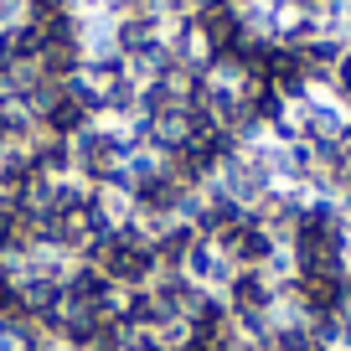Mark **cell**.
Masks as SVG:
<instances>
[{
	"label": "cell",
	"mask_w": 351,
	"mask_h": 351,
	"mask_svg": "<svg viewBox=\"0 0 351 351\" xmlns=\"http://www.w3.org/2000/svg\"><path fill=\"white\" fill-rule=\"evenodd\" d=\"M21 351H62V346H57V341H52V336H47V330H42V336H32V341H26Z\"/></svg>",
	"instance_id": "4"
},
{
	"label": "cell",
	"mask_w": 351,
	"mask_h": 351,
	"mask_svg": "<svg viewBox=\"0 0 351 351\" xmlns=\"http://www.w3.org/2000/svg\"><path fill=\"white\" fill-rule=\"evenodd\" d=\"M346 134H351V124H346Z\"/></svg>",
	"instance_id": "5"
},
{
	"label": "cell",
	"mask_w": 351,
	"mask_h": 351,
	"mask_svg": "<svg viewBox=\"0 0 351 351\" xmlns=\"http://www.w3.org/2000/svg\"><path fill=\"white\" fill-rule=\"evenodd\" d=\"M119 305H124V289L114 285L109 274H99L93 263H83L77 258L73 269H67V279H62V310H83V315H119Z\"/></svg>",
	"instance_id": "1"
},
{
	"label": "cell",
	"mask_w": 351,
	"mask_h": 351,
	"mask_svg": "<svg viewBox=\"0 0 351 351\" xmlns=\"http://www.w3.org/2000/svg\"><path fill=\"white\" fill-rule=\"evenodd\" d=\"M222 300H228L232 320H253V315H269V310H274V285H269L263 269H238V274L228 279V289H222Z\"/></svg>",
	"instance_id": "2"
},
{
	"label": "cell",
	"mask_w": 351,
	"mask_h": 351,
	"mask_svg": "<svg viewBox=\"0 0 351 351\" xmlns=\"http://www.w3.org/2000/svg\"><path fill=\"white\" fill-rule=\"evenodd\" d=\"M181 274L197 279V285L212 289V295H222V289H228V279L238 274V269H232V258H228V253H222L212 238H197V248H191L186 263H181Z\"/></svg>",
	"instance_id": "3"
}]
</instances>
